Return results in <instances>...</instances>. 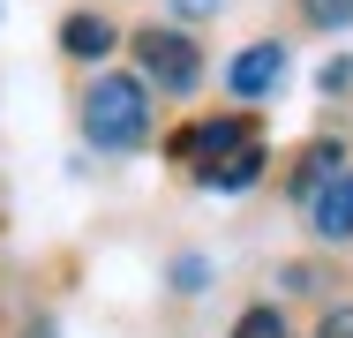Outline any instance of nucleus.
Instances as JSON below:
<instances>
[{"label": "nucleus", "instance_id": "1", "mask_svg": "<svg viewBox=\"0 0 353 338\" xmlns=\"http://www.w3.org/2000/svg\"><path fill=\"white\" fill-rule=\"evenodd\" d=\"M83 135L98 150H143V135H150V83H136V75H98L83 90Z\"/></svg>", "mask_w": 353, "mask_h": 338}, {"label": "nucleus", "instance_id": "2", "mask_svg": "<svg viewBox=\"0 0 353 338\" xmlns=\"http://www.w3.org/2000/svg\"><path fill=\"white\" fill-rule=\"evenodd\" d=\"M136 61H143V75L158 83V90H173V98H188L196 83H203V53L173 30V23H158V30H143L136 38Z\"/></svg>", "mask_w": 353, "mask_h": 338}, {"label": "nucleus", "instance_id": "3", "mask_svg": "<svg viewBox=\"0 0 353 338\" xmlns=\"http://www.w3.org/2000/svg\"><path fill=\"white\" fill-rule=\"evenodd\" d=\"M279 75H285V46L279 38H256V46H241L225 61V90L233 98H263V90H279Z\"/></svg>", "mask_w": 353, "mask_h": 338}, {"label": "nucleus", "instance_id": "4", "mask_svg": "<svg viewBox=\"0 0 353 338\" xmlns=\"http://www.w3.org/2000/svg\"><path fill=\"white\" fill-rule=\"evenodd\" d=\"M308 218H316V233H323V241H353V166H346V173H331V181L316 188Z\"/></svg>", "mask_w": 353, "mask_h": 338}, {"label": "nucleus", "instance_id": "5", "mask_svg": "<svg viewBox=\"0 0 353 338\" xmlns=\"http://www.w3.org/2000/svg\"><path fill=\"white\" fill-rule=\"evenodd\" d=\"M263 166H271V158H263V143H241L233 158H218V166H203L196 181H203L211 196H241V188H256V181H263Z\"/></svg>", "mask_w": 353, "mask_h": 338}, {"label": "nucleus", "instance_id": "6", "mask_svg": "<svg viewBox=\"0 0 353 338\" xmlns=\"http://www.w3.org/2000/svg\"><path fill=\"white\" fill-rule=\"evenodd\" d=\"M61 46H68V61H105V53L121 46V30H113L105 15H90V8H75L68 23H61Z\"/></svg>", "mask_w": 353, "mask_h": 338}, {"label": "nucleus", "instance_id": "7", "mask_svg": "<svg viewBox=\"0 0 353 338\" xmlns=\"http://www.w3.org/2000/svg\"><path fill=\"white\" fill-rule=\"evenodd\" d=\"M331 173H346V143H308V150H301V166H293V196L316 203V188H323Z\"/></svg>", "mask_w": 353, "mask_h": 338}, {"label": "nucleus", "instance_id": "8", "mask_svg": "<svg viewBox=\"0 0 353 338\" xmlns=\"http://www.w3.org/2000/svg\"><path fill=\"white\" fill-rule=\"evenodd\" d=\"M301 15H308L316 30H346V23H353V0H301Z\"/></svg>", "mask_w": 353, "mask_h": 338}, {"label": "nucleus", "instance_id": "9", "mask_svg": "<svg viewBox=\"0 0 353 338\" xmlns=\"http://www.w3.org/2000/svg\"><path fill=\"white\" fill-rule=\"evenodd\" d=\"M233 338H285V316L279 308H248V316L233 324Z\"/></svg>", "mask_w": 353, "mask_h": 338}, {"label": "nucleus", "instance_id": "10", "mask_svg": "<svg viewBox=\"0 0 353 338\" xmlns=\"http://www.w3.org/2000/svg\"><path fill=\"white\" fill-rule=\"evenodd\" d=\"M173 278H181V293H203L211 264H203V256H181V264H173Z\"/></svg>", "mask_w": 353, "mask_h": 338}, {"label": "nucleus", "instance_id": "11", "mask_svg": "<svg viewBox=\"0 0 353 338\" xmlns=\"http://www.w3.org/2000/svg\"><path fill=\"white\" fill-rule=\"evenodd\" d=\"M316 338H353V308H331V316L316 324Z\"/></svg>", "mask_w": 353, "mask_h": 338}, {"label": "nucleus", "instance_id": "12", "mask_svg": "<svg viewBox=\"0 0 353 338\" xmlns=\"http://www.w3.org/2000/svg\"><path fill=\"white\" fill-rule=\"evenodd\" d=\"M218 8H225V0H173V15H181V23H203V15H218Z\"/></svg>", "mask_w": 353, "mask_h": 338}, {"label": "nucleus", "instance_id": "13", "mask_svg": "<svg viewBox=\"0 0 353 338\" xmlns=\"http://www.w3.org/2000/svg\"><path fill=\"white\" fill-rule=\"evenodd\" d=\"M323 90H353V61H331V68H323Z\"/></svg>", "mask_w": 353, "mask_h": 338}, {"label": "nucleus", "instance_id": "14", "mask_svg": "<svg viewBox=\"0 0 353 338\" xmlns=\"http://www.w3.org/2000/svg\"><path fill=\"white\" fill-rule=\"evenodd\" d=\"M30 338H53V331H46V324H38V331H30Z\"/></svg>", "mask_w": 353, "mask_h": 338}]
</instances>
